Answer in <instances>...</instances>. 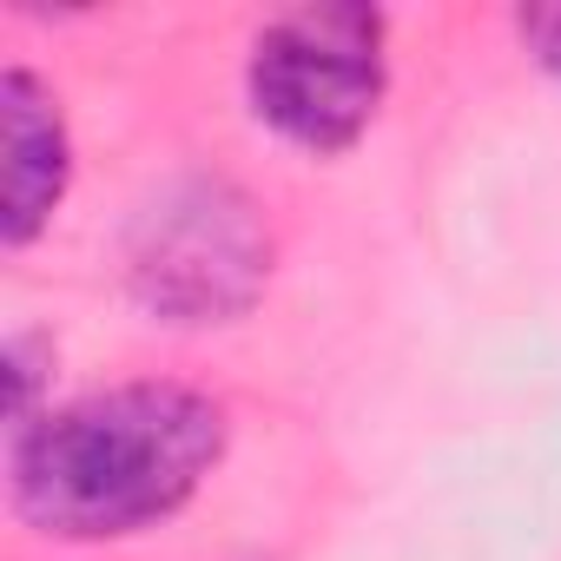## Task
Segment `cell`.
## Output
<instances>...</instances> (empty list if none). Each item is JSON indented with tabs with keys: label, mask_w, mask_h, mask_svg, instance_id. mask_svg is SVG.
Returning <instances> with one entry per match:
<instances>
[{
	"label": "cell",
	"mask_w": 561,
	"mask_h": 561,
	"mask_svg": "<svg viewBox=\"0 0 561 561\" xmlns=\"http://www.w3.org/2000/svg\"><path fill=\"white\" fill-rule=\"evenodd\" d=\"M225 456V410L185 383H113L14 430V508L54 541L165 522Z\"/></svg>",
	"instance_id": "1"
},
{
	"label": "cell",
	"mask_w": 561,
	"mask_h": 561,
	"mask_svg": "<svg viewBox=\"0 0 561 561\" xmlns=\"http://www.w3.org/2000/svg\"><path fill=\"white\" fill-rule=\"evenodd\" d=\"M271 277V231L257 205L218 179H165L126 225V285L165 324H231Z\"/></svg>",
	"instance_id": "2"
},
{
	"label": "cell",
	"mask_w": 561,
	"mask_h": 561,
	"mask_svg": "<svg viewBox=\"0 0 561 561\" xmlns=\"http://www.w3.org/2000/svg\"><path fill=\"white\" fill-rule=\"evenodd\" d=\"M383 14L377 8H298L251 41V113L305 152H351L383 106Z\"/></svg>",
	"instance_id": "3"
},
{
	"label": "cell",
	"mask_w": 561,
	"mask_h": 561,
	"mask_svg": "<svg viewBox=\"0 0 561 561\" xmlns=\"http://www.w3.org/2000/svg\"><path fill=\"white\" fill-rule=\"evenodd\" d=\"M0 133H8V205H0V238L27 244L47 231V218L67 198L73 179V139L60 119V100L27 73L8 67L0 80Z\"/></svg>",
	"instance_id": "4"
},
{
	"label": "cell",
	"mask_w": 561,
	"mask_h": 561,
	"mask_svg": "<svg viewBox=\"0 0 561 561\" xmlns=\"http://www.w3.org/2000/svg\"><path fill=\"white\" fill-rule=\"evenodd\" d=\"M515 34H522V47L561 80V8H522V14H515Z\"/></svg>",
	"instance_id": "5"
}]
</instances>
